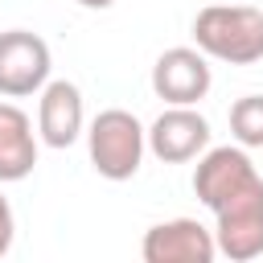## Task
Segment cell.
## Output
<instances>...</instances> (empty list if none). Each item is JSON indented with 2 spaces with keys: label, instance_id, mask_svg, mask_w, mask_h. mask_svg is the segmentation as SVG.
Wrapping results in <instances>:
<instances>
[{
  "label": "cell",
  "instance_id": "1",
  "mask_svg": "<svg viewBox=\"0 0 263 263\" xmlns=\"http://www.w3.org/2000/svg\"><path fill=\"white\" fill-rule=\"evenodd\" d=\"M193 193L214 214L218 255L230 263L263 255V173L242 144L205 148L193 168Z\"/></svg>",
  "mask_w": 263,
  "mask_h": 263
},
{
  "label": "cell",
  "instance_id": "2",
  "mask_svg": "<svg viewBox=\"0 0 263 263\" xmlns=\"http://www.w3.org/2000/svg\"><path fill=\"white\" fill-rule=\"evenodd\" d=\"M193 45L205 58L251 66L263 62V8L251 4H205L193 16Z\"/></svg>",
  "mask_w": 263,
  "mask_h": 263
},
{
  "label": "cell",
  "instance_id": "3",
  "mask_svg": "<svg viewBox=\"0 0 263 263\" xmlns=\"http://www.w3.org/2000/svg\"><path fill=\"white\" fill-rule=\"evenodd\" d=\"M86 148H90V164H95L99 177L132 181L140 173V160H144V148H148V132L132 111L107 107V111H99L90 119Z\"/></svg>",
  "mask_w": 263,
  "mask_h": 263
},
{
  "label": "cell",
  "instance_id": "4",
  "mask_svg": "<svg viewBox=\"0 0 263 263\" xmlns=\"http://www.w3.org/2000/svg\"><path fill=\"white\" fill-rule=\"evenodd\" d=\"M53 58L49 45L29 29H4L0 33V95L4 99H29L41 95L49 82Z\"/></svg>",
  "mask_w": 263,
  "mask_h": 263
},
{
  "label": "cell",
  "instance_id": "5",
  "mask_svg": "<svg viewBox=\"0 0 263 263\" xmlns=\"http://www.w3.org/2000/svg\"><path fill=\"white\" fill-rule=\"evenodd\" d=\"M214 86L210 62L197 45H173L152 62V90L168 107H197Z\"/></svg>",
  "mask_w": 263,
  "mask_h": 263
},
{
  "label": "cell",
  "instance_id": "6",
  "mask_svg": "<svg viewBox=\"0 0 263 263\" xmlns=\"http://www.w3.org/2000/svg\"><path fill=\"white\" fill-rule=\"evenodd\" d=\"M140 255L144 263H214L218 238L197 218H168L144 230Z\"/></svg>",
  "mask_w": 263,
  "mask_h": 263
},
{
  "label": "cell",
  "instance_id": "7",
  "mask_svg": "<svg viewBox=\"0 0 263 263\" xmlns=\"http://www.w3.org/2000/svg\"><path fill=\"white\" fill-rule=\"evenodd\" d=\"M210 148V123L197 107H164L148 127V152L164 164L197 160Z\"/></svg>",
  "mask_w": 263,
  "mask_h": 263
},
{
  "label": "cell",
  "instance_id": "8",
  "mask_svg": "<svg viewBox=\"0 0 263 263\" xmlns=\"http://www.w3.org/2000/svg\"><path fill=\"white\" fill-rule=\"evenodd\" d=\"M86 127V111H82V90L66 78H53L41 86L37 99V136L45 148H70Z\"/></svg>",
  "mask_w": 263,
  "mask_h": 263
},
{
  "label": "cell",
  "instance_id": "9",
  "mask_svg": "<svg viewBox=\"0 0 263 263\" xmlns=\"http://www.w3.org/2000/svg\"><path fill=\"white\" fill-rule=\"evenodd\" d=\"M37 132L16 103H0V181H25L37 168Z\"/></svg>",
  "mask_w": 263,
  "mask_h": 263
},
{
  "label": "cell",
  "instance_id": "10",
  "mask_svg": "<svg viewBox=\"0 0 263 263\" xmlns=\"http://www.w3.org/2000/svg\"><path fill=\"white\" fill-rule=\"evenodd\" d=\"M230 136L242 148H263V95H242L230 103Z\"/></svg>",
  "mask_w": 263,
  "mask_h": 263
},
{
  "label": "cell",
  "instance_id": "11",
  "mask_svg": "<svg viewBox=\"0 0 263 263\" xmlns=\"http://www.w3.org/2000/svg\"><path fill=\"white\" fill-rule=\"evenodd\" d=\"M12 238H16V218H12V205H8V197L0 193V259L12 251Z\"/></svg>",
  "mask_w": 263,
  "mask_h": 263
},
{
  "label": "cell",
  "instance_id": "12",
  "mask_svg": "<svg viewBox=\"0 0 263 263\" xmlns=\"http://www.w3.org/2000/svg\"><path fill=\"white\" fill-rule=\"evenodd\" d=\"M78 4H82V8H111L115 0H78Z\"/></svg>",
  "mask_w": 263,
  "mask_h": 263
}]
</instances>
